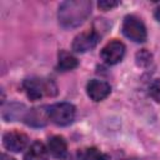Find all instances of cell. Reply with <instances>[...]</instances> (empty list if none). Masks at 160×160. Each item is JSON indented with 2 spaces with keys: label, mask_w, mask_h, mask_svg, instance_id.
I'll return each instance as SVG.
<instances>
[{
  "label": "cell",
  "mask_w": 160,
  "mask_h": 160,
  "mask_svg": "<svg viewBox=\"0 0 160 160\" xmlns=\"http://www.w3.org/2000/svg\"><path fill=\"white\" fill-rule=\"evenodd\" d=\"M150 62H151V54L148 50L142 49L139 52H136V64L138 65H140V66H148Z\"/></svg>",
  "instance_id": "obj_14"
},
{
  "label": "cell",
  "mask_w": 160,
  "mask_h": 160,
  "mask_svg": "<svg viewBox=\"0 0 160 160\" xmlns=\"http://www.w3.org/2000/svg\"><path fill=\"white\" fill-rule=\"evenodd\" d=\"M122 34L134 42H144L148 38L144 22L135 15H126L122 21Z\"/></svg>",
  "instance_id": "obj_4"
},
{
  "label": "cell",
  "mask_w": 160,
  "mask_h": 160,
  "mask_svg": "<svg viewBox=\"0 0 160 160\" xmlns=\"http://www.w3.org/2000/svg\"><path fill=\"white\" fill-rule=\"evenodd\" d=\"M1 160H15V159H14L12 156H10V155L2 152V154H1Z\"/></svg>",
  "instance_id": "obj_18"
},
{
  "label": "cell",
  "mask_w": 160,
  "mask_h": 160,
  "mask_svg": "<svg viewBox=\"0 0 160 160\" xmlns=\"http://www.w3.org/2000/svg\"><path fill=\"white\" fill-rule=\"evenodd\" d=\"M149 95L158 102H160V79H155L149 86Z\"/></svg>",
  "instance_id": "obj_15"
},
{
  "label": "cell",
  "mask_w": 160,
  "mask_h": 160,
  "mask_svg": "<svg viewBox=\"0 0 160 160\" xmlns=\"http://www.w3.org/2000/svg\"><path fill=\"white\" fill-rule=\"evenodd\" d=\"M49 150L41 141H34L26 150L24 160H48Z\"/></svg>",
  "instance_id": "obj_11"
},
{
  "label": "cell",
  "mask_w": 160,
  "mask_h": 160,
  "mask_svg": "<svg viewBox=\"0 0 160 160\" xmlns=\"http://www.w3.org/2000/svg\"><path fill=\"white\" fill-rule=\"evenodd\" d=\"M100 35L95 30H89L79 34L72 41V50L75 52H86L94 49L99 42Z\"/></svg>",
  "instance_id": "obj_6"
},
{
  "label": "cell",
  "mask_w": 160,
  "mask_h": 160,
  "mask_svg": "<svg viewBox=\"0 0 160 160\" xmlns=\"http://www.w3.org/2000/svg\"><path fill=\"white\" fill-rule=\"evenodd\" d=\"M75 106L70 102H55L48 106L49 120L59 126H66L75 119Z\"/></svg>",
  "instance_id": "obj_3"
},
{
  "label": "cell",
  "mask_w": 160,
  "mask_h": 160,
  "mask_svg": "<svg viewBox=\"0 0 160 160\" xmlns=\"http://www.w3.org/2000/svg\"><path fill=\"white\" fill-rule=\"evenodd\" d=\"M91 14V1L89 0H68L60 4L58 10L59 24L65 29L80 26Z\"/></svg>",
  "instance_id": "obj_1"
},
{
  "label": "cell",
  "mask_w": 160,
  "mask_h": 160,
  "mask_svg": "<svg viewBox=\"0 0 160 160\" xmlns=\"http://www.w3.org/2000/svg\"><path fill=\"white\" fill-rule=\"evenodd\" d=\"M86 92H88V96L91 100H94V101H101V100L106 99L110 95L111 88L104 80L92 79L86 85Z\"/></svg>",
  "instance_id": "obj_8"
},
{
  "label": "cell",
  "mask_w": 160,
  "mask_h": 160,
  "mask_svg": "<svg viewBox=\"0 0 160 160\" xmlns=\"http://www.w3.org/2000/svg\"><path fill=\"white\" fill-rule=\"evenodd\" d=\"M79 160H109V156L96 148H85L78 152Z\"/></svg>",
  "instance_id": "obj_13"
},
{
  "label": "cell",
  "mask_w": 160,
  "mask_h": 160,
  "mask_svg": "<svg viewBox=\"0 0 160 160\" xmlns=\"http://www.w3.org/2000/svg\"><path fill=\"white\" fill-rule=\"evenodd\" d=\"M119 5V1H112V0H101L98 2V6L99 9L104 10V11H108V10H111L114 9L115 6Z\"/></svg>",
  "instance_id": "obj_16"
},
{
  "label": "cell",
  "mask_w": 160,
  "mask_h": 160,
  "mask_svg": "<svg viewBox=\"0 0 160 160\" xmlns=\"http://www.w3.org/2000/svg\"><path fill=\"white\" fill-rule=\"evenodd\" d=\"M125 55V45L120 40L109 41L100 51L101 60L108 65H115L122 60Z\"/></svg>",
  "instance_id": "obj_5"
},
{
  "label": "cell",
  "mask_w": 160,
  "mask_h": 160,
  "mask_svg": "<svg viewBox=\"0 0 160 160\" xmlns=\"http://www.w3.org/2000/svg\"><path fill=\"white\" fill-rule=\"evenodd\" d=\"M48 150L56 159H65L68 155V145L62 136L55 135L51 136L48 141Z\"/></svg>",
  "instance_id": "obj_10"
},
{
  "label": "cell",
  "mask_w": 160,
  "mask_h": 160,
  "mask_svg": "<svg viewBox=\"0 0 160 160\" xmlns=\"http://www.w3.org/2000/svg\"><path fill=\"white\" fill-rule=\"evenodd\" d=\"M78 64H79V61H78V59H76L72 54H70V52H68V51H65V50L59 51L58 69H59L60 71H69V70H72V69H75V68L78 66Z\"/></svg>",
  "instance_id": "obj_12"
},
{
  "label": "cell",
  "mask_w": 160,
  "mask_h": 160,
  "mask_svg": "<svg viewBox=\"0 0 160 160\" xmlns=\"http://www.w3.org/2000/svg\"><path fill=\"white\" fill-rule=\"evenodd\" d=\"M154 16H155V19H156V20H158V21L160 22V5H159V6H158V8L155 9V12H154Z\"/></svg>",
  "instance_id": "obj_17"
},
{
  "label": "cell",
  "mask_w": 160,
  "mask_h": 160,
  "mask_svg": "<svg viewBox=\"0 0 160 160\" xmlns=\"http://www.w3.org/2000/svg\"><path fill=\"white\" fill-rule=\"evenodd\" d=\"M30 126H44L49 120L48 108H32L26 110L25 116L22 119Z\"/></svg>",
  "instance_id": "obj_9"
},
{
  "label": "cell",
  "mask_w": 160,
  "mask_h": 160,
  "mask_svg": "<svg viewBox=\"0 0 160 160\" xmlns=\"http://www.w3.org/2000/svg\"><path fill=\"white\" fill-rule=\"evenodd\" d=\"M22 88L30 100H39L44 96H55L58 94L56 84L51 79L30 78L24 80Z\"/></svg>",
  "instance_id": "obj_2"
},
{
  "label": "cell",
  "mask_w": 160,
  "mask_h": 160,
  "mask_svg": "<svg viewBox=\"0 0 160 160\" xmlns=\"http://www.w3.org/2000/svg\"><path fill=\"white\" fill-rule=\"evenodd\" d=\"M28 141H29L28 135L21 131H16V130L8 131L2 136V145L5 146V149L14 151V152H19L24 150L28 145Z\"/></svg>",
  "instance_id": "obj_7"
}]
</instances>
